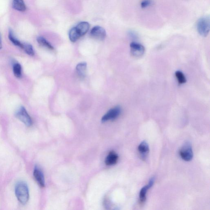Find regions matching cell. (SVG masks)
<instances>
[{
    "mask_svg": "<svg viewBox=\"0 0 210 210\" xmlns=\"http://www.w3.org/2000/svg\"><path fill=\"white\" fill-rule=\"evenodd\" d=\"M2 37H1V34H0V50L2 49Z\"/></svg>",
    "mask_w": 210,
    "mask_h": 210,
    "instance_id": "7402d4cb",
    "label": "cell"
},
{
    "mask_svg": "<svg viewBox=\"0 0 210 210\" xmlns=\"http://www.w3.org/2000/svg\"><path fill=\"white\" fill-rule=\"evenodd\" d=\"M150 4V0H144L141 2V6L143 8H146L149 6Z\"/></svg>",
    "mask_w": 210,
    "mask_h": 210,
    "instance_id": "44dd1931",
    "label": "cell"
},
{
    "mask_svg": "<svg viewBox=\"0 0 210 210\" xmlns=\"http://www.w3.org/2000/svg\"><path fill=\"white\" fill-rule=\"evenodd\" d=\"M15 115L17 118L26 126H30L32 125L31 117L24 107L21 106L19 108L16 113Z\"/></svg>",
    "mask_w": 210,
    "mask_h": 210,
    "instance_id": "3957f363",
    "label": "cell"
},
{
    "mask_svg": "<svg viewBox=\"0 0 210 210\" xmlns=\"http://www.w3.org/2000/svg\"><path fill=\"white\" fill-rule=\"evenodd\" d=\"M15 194L18 200L22 204H25L28 202L29 198V190L26 183L20 182L17 184Z\"/></svg>",
    "mask_w": 210,
    "mask_h": 210,
    "instance_id": "6da1fadb",
    "label": "cell"
},
{
    "mask_svg": "<svg viewBox=\"0 0 210 210\" xmlns=\"http://www.w3.org/2000/svg\"><path fill=\"white\" fill-rule=\"evenodd\" d=\"M89 27L90 25L89 23L85 22L79 23L77 26L74 27L76 32L80 38L86 34Z\"/></svg>",
    "mask_w": 210,
    "mask_h": 210,
    "instance_id": "ba28073f",
    "label": "cell"
},
{
    "mask_svg": "<svg viewBox=\"0 0 210 210\" xmlns=\"http://www.w3.org/2000/svg\"><path fill=\"white\" fill-rule=\"evenodd\" d=\"M8 38H9V40H10L12 43L15 46H19L22 49L23 46V44L19 40L15 38L14 36V34H13V31L12 30H10L9 32V35H8Z\"/></svg>",
    "mask_w": 210,
    "mask_h": 210,
    "instance_id": "9a60e30c",
    "label": "cell"
},
{
    "mask_svg": "<svg viewBox=\"0 0 210 210\" xmlns=\"http://www.w3.org/2000/svg\"><path fill=\"white\" fill-rule=\"evenodd\" d=\"M131 55L135 57H142L145 52V48L141 44L133 42L130 44Z\"/></svg>",
    "mask_w": 210,
    "mask_h": 210,
    "instance_id": "8992f818",
    "label": "cell"
},
{
    "mask_svg": "<svg viewBox=\"0 0 210 210\" xmlns=\"http://www.w3.org/2000/svg\"><path fill=\"white\" fill-rule=\"evenodd\" d=\"M138 150L141 154L146 155L149 152V147L148 144L145 141L141 142L138 146Z\"/></svg>",
    "mask_w": 210,
    "mask_h": 210,
    "instance_id": "2e32d148",
    "label": "cell"
},
{
    "mask_svg": "<svg viewBox=\"0 0 210 210\" xmlns=\"http://www.w3.org/2000/svg\"><path fill=\"white\" fill-rule=\"evenodd\" d=\"M121 112V109L120 107H115L109 110L101 119L103 122L113 120L117 118Z\"/></svg>",
    "mask_w": 210,
    "mask_h": 210,
    "instance_id": "5b68a950",
    "label": "cell"
},
{
    "mask_svg": "<svg viewBox=\"0 0 210 210\" xmlns=\"http://www.w3.org/2000/svg\"><path fill=\"white\" fill-rule=\"evenodd\" d=\"M90 35L94 39L103 40L106 37V31L105 29L101 26H95L91 30Z\"/></svg>",
    "mask_w": 210,
    "mask_h": 210,
    "instance_id": "52a82bcc",
    "label": "cell"
},
{
    "mask_svg": "<svg viewBox=\"0 0 210 210\" xmlns=\"http://www.w3.org/2000/svg\"><path fill=\"white\" fill-rule=\"evenodd\" d=\"M13 8L16 10L24 12L26 10V6L23 0H13Z\"/></svg>",
    "mask_w": 210,
    "mask_h": 210,
    "instance_id": "4fadbf2b",
    "label": "cell"
},
{
    "mask_svg": "<svg viewBox=\"0 0 210 210\" xmlns=\"http://www.w3.org/2000/svg\"><path fill=\"white\" fill-rule=\"evenodd\" d=\"M87 66V63L85 62H81L77 65L76 71L80 78H83L85 77Z\"/></svg>",
    "mask_w": 210,
    "mask_h": 210,
    "instance_id": "7c38bea8",
    "label": "cell"
},
{
    "mask_svg": "<svg viewBox=\"0 0 210 210\" xmlns=\"http://www.w3.org/2000/svg\"><path fill=\"white\" fill-rule=\"evenodd\" d=\"M119 157L118 155L114 152H111L108 154L105 160L106 165H112L117 163Z\"/></svg>",
    "mask_w": 210,
    "mask_h": 210,
    "instance_id": "8fae6325",
    "label": "cell"
},
{
    "mask_svg": "<svg viewBox=\"0 0 210 210\" xmlns=\"http://www.w3.org/2000/svg\"><path fill=\"white\" fill-rule=\"evenodd\" d=\"M28 55L30 56H34L35 55V51L32 46L29 44H23V48Z\"/></svg>",
    "mask_w": 210,
    "mask_h": 210,
    "instance_id": "ac0fdd59",
    "label": "cell"
},
{
    "mask_svg": "<svg viewBox=\"0 0 210 210\" xmlns=\"http://www.w3.org/2000/svg\"><path fill=\"white\" fill-rule=\"evenodd\" d=\"M69 38L70 41L73 42H76L80 38V37L78 35L76 32L74 27H73L70 30Z\"/></svg>",
    "mask_w": 210,
    "mask_h": 210,
    "instance_id": "d6986e66",
    "label": "cell"
},
{
    "mask_svg": "<svg viewBox=\"0 0 210 210\" xmlns=\"http://www.w3.org/2000/svg\"><path fill=\"white\" fill-rule=\"evenodd\" d=\"M154 179L152 178L150 180L148 185L144 187L141 189V191H140L139 195L140 202H141V203H143L146 200V194H147V191H148L149 189L150 188L153 186L154 183Z\"/></svg>",
    "mask_w": 210,
    "mask_h": 210,
    "instance_id": "9c48e42d",
    "label": "cell"
},
{
    "mask_svg": "<svg viewBox=\"0 0 210 210\" xmlns=\"http://www.w3.org/2000/svg\"><path fill=\"white\" fill-rule=\"evenodd\" d=\"M179 154L184 160L186 161L191 160L193 156L191 145L188 143L184 145L179 151Z\"/></svg>",
    "mask_w": 210,
    "mask_h": 210,
    "instance_id": "277c9868",
    "label": "cell"
},
{
    "mask_svg": "<svg viewBox=\"0 0 210 210\" xmlns=\"http://www.w3.org/2000/svg\"><path fill=\"white\" fill-rule=\"evenodd\" d=\"M14 76L17 78H20L22 76L21 65L19 63L14 64L13 68Z\"/></svg>",
    "mask_w": 210,
    "mask_h": 210,
    "instance_id": "e0dca14e",
    "label": "cell"
},
{
    "mask_svg": "<svg viewBox=\"0 0 210 210\" xmlns=\"http://www.w3.org/2000/svg\"><path fill=\"white\" fill-rule=\"evenodd\" d=\"M210 22L209 17L200 18L196 24L198 32L202 36H207L210 31Z\"/></svg>",
    "mask_w": 210,
    "mask_h": 210,
    "instance_id": "7a4b0ae2",
    "label": "cell"
},
{
    "mask_svg": "<svg viewBox=\"0 0 210 210\" xmlns=\"http://www.w3.org/2000/svg\"><path fill=\"white\" fill-rule=\"evenodd\" d=\"M37 40L38 43L41 46L50 49V50H53L54 48L52 45L46 39L42 37H38Z\"/></svg>",
    "mask_w": 210,
    "mask_h": 210,
    "instance_id": "5bb4252c",
    "label": "cell"
},
{
    "mask_svg": "<svg viewBox=\"0 0 210 210\" xmlns=\"http://www.w3.org/2000/svg\"><path fill=\"white\" fill-rule=\"evenodd\" d=\"M34 175L35 180L42 187H45V180L43 173L39 168H35L34 170Z\"/></svg>",
    "mask_w": 210,
    "mask_h": 210,
    "instance_id": "30bf717a",
    "label": "cell"
},
{
    "mask_svg": "<svg viewBox=\"0 0 210 210\" xmlns=\"http://www.w3.org/2000/svg\"><path fill=\"white\" fill-rule=\"evenodd\" d=\"M175 77L179 84H183L186 83V79L185 76L180 71H177L175 72Z\"/></svg>",
    "mask_w": 210,
    "mask_h": 210,
    "instance_id": "ffe728a7",
    "label": "cell"
}]
</instances>
